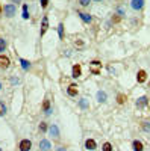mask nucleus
Listing matches in <instances>:
<instances>
[{"label": "nucleus", "instance_id": "nucleus-14", "mask_svg": "<svg viewBox=\"0 0 150 151\" xmlns=\"http://www.w3.org/2000/svg\"><path fill=\"white\" fill-rule=\"evenodd\" d=\"M50 148H52V145H50V142L47 139H41L40 141V150L41 151H49Z\"/></svg>", "mask_w": 150, "mask_h": 151}, {"label": "nucleus", "instance_id": "nucleus-23", "mask_svg": "<svg viewBox=\"0 0 150 151\" xmlns=\"http://www.w3.org/2000/svg\"><path fill=\"white\" fill-rule=\"evenodd\" d=\"M102 150H103V151H112V145H111L109 142H105L103 147H102Z\"/></svg>", "mask_w": 150, "mask_h": 151}, {"label": "nucleus", "instance_id": "nucleus-17", "mask_svg": "<svg viewBox=\"0 0 150 151\" xmlns=\"http://www.w3.org/2000/svg\"><path fill=\"white\" fill-rule=\"evenodd\" d=\"M43 110L46 115H50L52 113V107H50V101L49 100H44V103H43Z\"/></svg>", "mask_w": 150, "mask_h": 151}, {"label": "nucleus", "instance_id": "nucleus-20", "mask_svg": "<svg viewBox=\"0 0 150 151\" xmlns=\"http://www.w3.org/2000/svg\"><path fill=\"white\" fill-rule=\"evenodd\" d=\"M23 18L29 20V12H28V5H23Z\"/></svg>", "mask_w": 150, "mask_h": 151}, {"label": "nucleus", "instance_id": "nucleus-34", "mask_svg": "<svg viewBox=\"0 0 150 151\" xmlns=\"http://www.w3.org/2000/svg\"><path fill=\"white\" fill-rule=\"evenodd\" d=\"M94 2H99L100 3V2H103V0H94Z\"/></svg>", "mask_w": 150, "mask_h": 151}, {"label": "nucleus", "instance_id": "nucleus-32", "mask_svg": "<svg viewBox=\"0 0 150 151\" xmlns=\"http://www.w3.org/2000/svg\"><path fill=\"white\" fill-rule=\"evenodd\" d=\"M112 21H114V23H118L120 18H118V17H112Z\"/></svg>", "mask_w": 150, "mask_h": 151}, {"label": "nucleus", "instance_id": "nucleus-7", "mask_svg": "<svg viewBox=\"0 0 150 151\" xmlns=\"http://www.w3.org/2000/svg\"><path fill=\"white\" fill-rule=\"evenodd\" d=\"M90 65H91V73H93V74H100L99 67H102V62H99V60H93Z\"/></svg>", "mask_w": 150, "mask_h": 151}, {"label": "nucleus", "instance_id": "nucleus-25", "mask_svg": "<svg viewBox=\"0 0 150 151\" xmlns=\"http://www.w3.org/2000/svg\"><path fill=\"white\" fill-rule=\"evenodd\" d=\"M58 33H59V38L64 36V26H62V24H59V26H58Z\"/></svg>", "mask_w": 150, "mask_h": 151}, {"label": "nucleus", "instance_id": "nucleus-5", "mask_svg": "<svg viewBox=\"0 0 150 151\" xmlns=\"http://www.w3.org/2000/svg\"><path fill=\"white\" fill-rule=\"evenodd\" d=\"M49 134L52 136V137H55V139H58V137H59V129H58L56 124H52L49 127Z\"/></svg>", "mask_w": 150, "mask_h": 151}, {"label": "nucleus", "instance_id": "nucleus-16", "mask_svg": "<svg viewBox=\"0 0 150 151\" xmlns=\"http://www.w3.org/2000/svg\"><path fill=\"white\" fill-rule=\"evenodd\" d=\"M106 100H108V95H106L105 91H99V92H97V101H99V103H105Z\"/></svg>", "mask_w": 150, "mask_h": 151}, {"label": "nucleus", "instance_id": "nucleus-4", "mask_svg": "<svg viewBox=\"0 0 150 151\" xmlns=\"http://www.w3.org/2000/svg\"><path fill=\"white\" fill-rule=\"evenodd\" d=\"M82 76V68H80V65H73V68H71V77L73 79H79Z\"/></svg>", "mask_w": 150, "mask_h": 151}, {"label": "nucleus", "instance_id": "nucleus-35", "mask_svg": "<svg viewBox=\"0 0 150 151\" xmlns=\"http://www.w3.org/2000/svg\"><path fill=\"white\" fill-rule=\"evenodd\" d=\"M0 89H2V83H0Z\"/></svg>", "mask_w": 150, "mask_h": 151}, {"label": "nucleus", "instance_id": "nucleus-27", "mask_svg": "<svg viewBox=\"0 0 150 151\" xmlns=\"http://www.w3.org/2000/svg\"><path fill=\"white\" fill-rule=\"evenodd\" d=\"M79 3L82 5V6H90V3H91V0H79Z\"/></svg>", "mask_w": 150, "mask_h": 151}, {"label": "nucleus", "instance_id": "nucleus-30", "mask_svg": "<svg viewBox=\"0 0 150 151\" xmlns=\"http://www.w3.org/2000/svg\"><path fill=\"white\" fill-rule=\"evenodd\" d=\"M74 45H76V47H83V42L82 41H76V42H74Z\"/></svg>", "mask_w": 150, "mask_h": 151}, {"label": "nucleus", "instance_id": "nucleus-24", "mask_svg": "<svg viewBox=\"0 0 150 151\" xmlns=\"http://www.w3.org/2000/svg\"><path fill=\"white\" fill-rule=\"evenodd\" d=\"M79 106H80L82 109H86V107H88V103H86V100H85V98H82L80 101H79Z\"/></svg>", "mask_w": 150, "mask_h": 151}, {"label": "nucleus", "instance_id": "nucleus-12", "mask_svg": "<svg viewBox=\"0 0 150 151\" xmlns=\"http://www.w3.org/2000/svg\"><path fill=\"white\" fill-rule=\"evenodd\" d=\"M132 148H133V151H144V145H143V142L138 141V139H135V141L132 142Z\"/></svg>", "mask_w": 150, "mask_h": 151}, {"label": "nucleus", "instance_id": "nucleus-31", "mask_svg": "<svg viewBox=\"0 0 150 151\" xmlns=\"http://www.w3.org/2000/svg\"><path fill=\"white\" fill-rule=\"evenodd\" d=\"M56 151H67V148H65V147H58Z\"/></svg>", "mask_w": 150, "mask_h": 151}, {"label": "nucleus", "instance_id": "nucleus-10", "mask_svg": "<svg viewBox=\"0 0 150 151\" xmlns=\"http://www.w3.org/2000/svg\"><path fill=\"white\" fill-rule=\"evenodd\" d=\"M11 64V60L8 56H3V55H0V68H8Z\"/></svg>", "mask_w": 150, "mask_h": 151}, {"label": "nucleus", "instance_id": "nucleus-19", "mask_svg": "<svg viewBox=\"0 0 150 151\" xmlns=\"http://www.w3.org/2000/svg\"><path fill=\"white\" fill-rule=\"evenodd\" d=\"M6 47H8L6 41L3 40V38H0V53H2V52H5V50H6Z\"/></svg>", "mask_w": 150, "mask_h": 151}, {"label": "nucleus", "instance_id": "nucleus-13", "mask_svg": "<svg viewBox=\"0 0 150 151\" xmlns=\"http://www.w3.org/2000/svg\"><path fill=\"white\" fill-rule=\"evenodd\" d=\"M85 148H86V150H90V151L96 150V148H97L96 141H94V139H86V141H85Z\"/></svg>", "mask_w": 150, "mask_h": 151}, {"label": "nucleus", "instance_id": "nucleus-26", "mask_svg": "<svg viewBox=\"0 0 150 151\" xmlns=\"http://www.w3.org/2000/svg\"><path fill=\"white\" fill-rule=\"evenodd\" d=\"M38 129H40V132H41V133H44V132L47 130V124H46V122H41Z\"/></svg>", "mask_w": 150, "mask_h": 151}, {"label": "nucleus", "instance_id": "nucleus-22", "mask_svg": "<svg viewBox=\"0 0 150 151\" xmlns=\"http://www.w3.org/2000/svg\"><path fill=\"white\" fill-rule=\"evenodd\" d=\"M117 101H118V104H123L124 101H126V97H124L123 94H118L117 95Z\"/></svg>", "mask_w": 150, "mask_h": 151}, {"label": "nucleus", "instance_id": "nucleus-11", "mask_svg": "<svg viewBox=\"0 0 150 151\" xmlns=\"http://www.w3.org/2000/svg\"><path fill=\"white\" fill-rule=\"evenodd\" d=\"M78 92H79V89H78L76 85H70V86L67 88V94H68L70 97H76Z\"/></svg>", "mask_w": 150, "mask_h": 151}, {"label": "nucleus", "instance_id": "nucleus-15", "mask_svg": "<svg viewBox=\"0 0 150 151\" xmlns=\"http://www.w3.org/2000/svg\"><path fill=\"white\" fill-rule=\"evenodd\" d=\"M146 79H147V73L144 70H140L138 74H136V80H138V83H144Z\"/></svg>", "mask_w": 150, "mask_h": 151}, {"label": "nucleus", "instance_id": "nucleus-18", "mask_svg": "<svg viewBox=\"0 0 150 151\" xmlns=\"http://www.w3.org/2000/svg\"><path fill=\"white\" fill-rule=\"evenodd\" d=\"M20 65H21V68H23L24 71H28V70L30 68V62H29V60H26V59H23V58H21V59H20Z\"/></svg>", "mask_w": 150, "mask_h": 151}, {"label": "nucleus", "instance_id": "nucleus-33", "mask_svg": "<svg viewBox=\"0 0 150 151\" xmlns=\"http://www.w3.org/2000/svg\"><path fill=\"white\" fill-rule=\"evenodd\" d=\"M11 2H12V3L15 5V3H21V0H11Z\"/></svg>", "mask_w": 150, "mask_h": 151}, {"label": "nucleus", "instance_id": "nucleus-36", "mask_svg": "<svg viewBox=\"0 0 150 151\" xmlns=\"http://www.w3.org/2000/svg\"><path fill=\"white\" fill-rule=\"evenodd\" d=\"M0 151H2V148H0Z\"/></svg>", "mask_w": 150, "mask_h": 151}, {"label": "nucleus", "instance_id": "nucleus-21", "mask_svg": "<svg viewBox=\"0 0 150 151\" xmlns=\"http://www.w3.org/2000/svg\"><path fill=\"white\" fill-rule=\"evenodd\" d=\"M6 113V104L3 101H0V116H3Z\"/></svg>", "mask_w": 150, "mask_h": 151}, {"label": "nucleus", "instance_id": "nucleus-3", "mask_svg": "<svg viewBox=\"0 0 150 151\" xmlns=\"http://www.w3.org/2000/svg\"><path fill=\"white\" fill-rule=\"evenodd\" d=\"M144 6V0H130V8L133 11H141Z\"/></svg>", "mask_w": 150, "mask_h": 151}, {"label": "nucleus", "instance_id": "nucleus-29", "mask_svg": "<svg viewBox=\"0 0 150 151\" xmlns=\"http://www.w3.org/2000/svg\"><path fill=\"white\" fill-rule=\"evenodd\" d=\"M41 2V6L43 8H47V5H49V0H40Z\"/></svg>", "mask_w": 150, "mask_h": 151}, {"label": "nucleus", "instance_id": "nucleus-2", "mask_svg": "<svg viewBox=\"0 0 150 151\" xmlns=\"http://www.w3.org/2000/svg\"><path fill=\"white\" fill-rule=\"evenodd\" d=\"M18 148H20V151H30V148H32V142H30L29 139H23V141L20 142Z\"/></svg>", "mask_w": 150, "mask_h": 151}, {"label": "nucleus", "instance_id": "nucleus-8", "mask_svg": "<svg viewBox=\"0 0 150 151\" xmlns=\"http://www.w3.org/2000/svg\"><path fill=\"white\" fill-rule=\"evenodd\" d=\"M78 15H79L80 20H82L83 23H86V24H90V23L93 21V17H91L90 14H86V12H78Z\"/></svg>", "mask_w": 150, "mask_h": 151}, {"label": "nucleus", "instance_id": "nucleus-9", "mask_svg": "<svg viewBox=\"0 0 150 151\" xmlns=\"http://www.w3.org/2000/svg\"><path fill=\"white\" fill-rule=\"evenodd\" d=\"M147 103H149V98H147V97H140L138 100H136V107L143 109V107L147 106Z\"/></svg>", "mask_w": 150, "mask_h": 151}, {"label": "nucleus", "instance_id": "nucleus-28", "mask_svg": "<svg viewBox=\"0 0 150 151\" xmlns=\"http://www.w3.org/2000/svg\"><path fill=\"white\" fill-rule=\"evenodd\" d=\"M143 129H144L146 132H150V124H149V122H143Z\"/></svg>", "mask_w": 150, "mask_h": 151}, {"label": "nucleus", "instance_id": "nucleus-1", "mask_svg": "<svg viewBox=\"0 0 150 151\" xmlns=\"http://www.w3.org/2000/svg\"><path fill=\"white\" fill-rule=\"evenodd\" d=\"M3 12H5V15H6L8 18H12V17L15 15V12H17V6H15L14 3H8V5H5Z\"/></svg>", "mask_w": 150, "mask_h": 151}, {"label": "nucleus", "instance_id": "nucleus-6", "mask_svg": "<svg viewBox=\"0 0 150 151\" xmlns=\"http://www.w3.org/2000/svg\"><path fill=\"white\" fill-rule=\"evenodd\" d=\"M47 29H49V17L44 15V17H43V21H41V30H40V35L43 36V35L47 32Z\"/></svg>", "mask_w": 150, "mask_h": 151}]
</instances>
